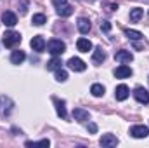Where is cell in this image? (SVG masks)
Instances as JSON below:
<instances>
[{
    "instance_id": "10",
    "label": "cell",
    "mask_w": 149,
    "mask_h": 148,
    "mask_svg": "<svg viewBox=\"0 0 149 148\" xmlns=\"http://www.w3.org/2000/svg\"><path fill=\"white\" fill-rule=\"evenodd\" d=\"M30 45H31V49H33V51H37V52H43L47 44H45V40H43V37H42V35H37V37L31 38Z\"/></svg>"
},
{
    "instance_id": "23",
    "label": "cell",
    "mask_w": 149,
    "mask_h": 148,
    "mask_svg": "<svg viewBox=\"0 0 149 148\" xmlns=\"http://www.w3.org/2000/svg\"><path fill=\"white\" fill-rule=\"evenodd\" d=\"M125 35L130 38V40H135V42L142 38V33H141V32H137V30H130V28L125 30Z\"/></svg>"
},
{
    "instance_id": "25",
    "label": "cell",
    "mask_w": 149,
    "mask_h": 148,
    "mask_svg": "<svg viewBox=\"0 0 149 148\" xmlns=\"http://www.w3.org/2000/svg\"><path fill=\"white\" fill-rule=\"evenodd\" d=\"M50 141L49 140H42V141H26V147H49Z\"/></svg>"
},
{
    "instance_id": "11",
    "label": "cell",
    "mask_w": 149,
    "mask_h": 148,
    "mask_svg": "<svg viewBox=\"0 0 149 148\" xmlns=\"http://www.w3.org/2000/svg\"><path fill=\"white\" fill-rule=\"evenodd\" d=\"M99 143H101V147H104V148H113V147H116L120 141H118V138L113 136V134H104Z\"/></svg>"
},
{
    "instance_id": "14",
    "label": "cell",
    "mask_w": 149,
    "mask_h": 148,
    "mask_svg": "<svg viewBox=\"0 0 149 148\" xmlns=\"http://www.w3.org/2000/svg\"><path fill=\"white\" fill-rule=\"evenodd\" d=\"M54 105H56V111H57V115L63 118V120H66L68 118V111H66V103L63 101V99H57V98H54Z\"/></svg>"
},
{
    "instance_id": "4",
    "label": "cell",
    "mask_w": 149,
    "mask_h": 148,
    "mask_svg": "<svg viewBox=\"0 0 149 148\" xmlns=\"http://www.w3.org/2000/svg\"><path fill=\"white\" fill-rule=\"evenodd\" d=\"M134 98L139 103H142V105H149V92H148V89H144V87H135Z\"/></svg>"
},
{
    "instance_id": "1",
    "label": "cell",
    "mask_w": 149,
    "mask_h": 148,
    "mask_svg": "<svg viewBox=\"0 0 149 148\" xmlns=\"http://www.w3.org/2000/svg\"><path fill=\"white\" fill-rule=\"evenodd\" d=\"M66 51V44L61 38H52L47 42V52H50L52 56H61Z\"/></svg>"
},
{
    "instance_id": "26",
    "label": "cell",
    "mask_w": 149,
    "mask_h": 148,
    "mask_svg": "<svg viewBox=\"0 0 149 148\" xmlns=\"http://www.w3.org/2000/svg\"><path fill=\"white\" fill-rule=\"evenodd\" d=\"M101 30H102L104 33H109V32H111V23H109V21H102V23H101Z\"/></svg>"
},
{
    "instance_id": "3",
    "label": "cell",
    "mask_w": 149,
    "mask_h": 148,
    "mask_svg": "<svg viewBox=\"0 0 149 148\" xmlns=\"http://www.w3.org/2000/svg\"><path fill=\"white\" fill-rule=\"evenodd\" d=\"M21 42V35L17 33V32H5L3 33V37H2V44L5 45V47H9V49H12V47H16L17 44Z\"/></svg>"
},
{
    "instance_id": "20",
    "label": "cell",
    "mask_w": 149,
    "mask_h": 148,
    "mask_svg": "<svg viewBox=\"0 0 149 148\" xmlns=\"http://www.w3.org/2000/svg\"><path fill=\"white\" fill-rule=\"evenodd\" d=\"M61 58H57V56H54L49 63H47V70H52V72H56V70H59L61 68Z\"/></svg>"
},
{
    "instance_id": "2",
    "label": "cell",
    "mask_w": 149,
    "mask_h": 148,
    "mask_svg": "<svg viewBox=\"0 0 149 148\" xmlns=\"http://www.w3.org/2000/svg\"><path fill=\"white\" fill-rule=\"evenodd\" d=\"M52 4H54L57 14H59L61 18H68V16L73 14V7L68 4V0H52Z\"/></svg>"
},
{
    "instance_id": "12",
    "label": "cell",
    "mask_w": 149,
    "mask_h": 148,
    "mask_svg": "<svg viewBox=\"0 0 149 148\" xmlns=\"http://www.w3.org/2000/svg\"><path fill=\"white\" fill-rule=\"evenodd\" d=\"M68 66H70L73 72H85V70H87V65H85L80 58H71V59L68 61Z\"/></svg>"
},
{
    "instance_id": "27",
    "label": "cell",
    "mask_w": 149,
    "mask_h": 148,
    "mask_svg": "<svg viewBox=\"0 0 149 148\" xmlns=\"http://www.w3.org/2000/svg\"><path fill=\"white\" fill-rule=\"evenodd\" d=\"M88 131L90 132H97V125L95 124H88Z\"/></svg>"
},
{
    "instance_id": "7",
    "label": "cell",
    "mask_w": 149,
    "mask_h": 148,
    "mask_svg": "<svg viewBox=\"0 0 149 148\" xmlns=\"http://www.w3.org/2000/svg\"><path fill=\"white\" fill-rule=\"evenodd\" d=\"M76 28H78V32H80L81 35H87V33L90 32V28H92L90 19H88V18H80V19L76 21Z\"/></svg>"
},
{
    "instance_id": "19",
    "label": "cell",
    "mask_w": 149,
    "mask_h": 148,
    "mask_svg": "<svg viewBox=\"0 0 149 148\" xmlns=\"http://www.w3.org/2000/svg\"><path fill=\"white\" fill-rule=\"evenodd\" d=\"M142 16H144V9H141V7H135L130 11V21L132 23H139L142 19Z\"/></svg>"
},
{
    "instance_id": "6",
    "label": "cell",
    "mask_w": 149,
    "mask_h": 148,
    "mask_svg": "<svg viewBox=\"0 0 149 148\" xmlns=\"http://www.w3.org/2000/svg\"><path fill=\"white\" fill-rule=\"evenodd\" d=\"M2 21H3V25H5V26L12 28V26H16V25H17V16H16L14 12H10V11H5V12L2 14Z\"/></svg>"
},
{
    "instance_id": "9",
    "label": "cell",
    "mask_w": 149,
    "mask_h": 148,
    "mask_svg": "<svg viewBox=\"0 0 149 148\" xmlns=\"http://www.w3.org/2000/svg\"><path fill=\"white\" fill-rule=\"evenodd\" d=\"M128 94H130V89H128L125 84H120V85L114 89V98H116L118 101H125V99L128 98Z\"/></svg>"
},
{
    "instance_id": "21",
    "label": "cell",
    "mask_w": 149,
    "mask_h": 148,
    "mask_svg": "<svg viewBox=\"0 0 149 148\" xmlns=\"http://www.w3.org/2000/svg\"><path fill=\"white\" fill-rule=\"evenodd\" d=\"M104 85L102 84H92V87H90V92L95 96V98H101V96H104Z\"/></svg>"
},
{
    "instance_id": "28",
    "label": "cell",
    "mask_w": 149,
    "mask_h": 148,
    "mask_svg": "<svg viewBox=\"0 0 149 148\" xmlns=\"http://www.w3.org/2000/svg\"><path fill=\"white\" fill-rule=\"evenodd\" d=\"M26 7H28V4H26V2H23V4H21V14H24V12H26Z\"/></svg>"
},
{
    "instance_id": "5",
    "label": "cell",
    "mask_w": 149,
    "mask_h": 148,
    "mask_svg": "<svg viewBox=\"0 0 149 148\" xmlns=\"http://www.w3.org/2000/svg\"><path fill=\"white\" fill-rule=\"evenodd\" d=\"M130 134H132L134 138H137V140L146 138L149 134V127L148 125H134V127L130 129Z\"/></svg>"
},
{
    "instance_id": "8",
    "label": "cell",
    "mask_w": 149,
    "mask_h": 148,
    "mask_svg": "<svg viewBox=\"0 0 149 148\" xmlns=\"http://www.w3.org/2000/svg\"><path fill=\"white\" fill-rule=\"evenodd\" d=\"M114 59H116L118 63H121V65H127V63H130V61L134 59V54H132L130 51H118V52L114 54Z\"/></svg>"
},
{
    "instance_id": "29",
    "label": "cell",
    "mask_w": 149,
    "mask_h": 148,
    "mask_svg": "<svg viewBox=\"0 0 149 148\" xmlns=\"http://www.w3.org/2000/svg\"><path fill=\"white\" fill-rule=\"evenodd\" d=\"M114 9H118V4H109L108 5V11H114Z\"/></svg>"
},
{
    "instance_id": "24",
    "label": "cell",
    "mask_w": 149,
    "mask_h": 148,
    "mask_svg": "<svg viewBox=\"0 0 149 148\" xmlns=\"http://www.w3.org/2000/svg\"><path fill=\"white\" fill-rule=\"evenodd\" d=\"M56 80H57V82H66V80H68V72L63 70V68L56 70Z\"/></svg>"
},
{
    "instance_id": "15",
    "label": "cell",
    "mask_w": 149,
    "mask_h": 148,
    "mask_svg": "<svg viewBox=\"0 0 149 148\" xmlns=\"http://www.w3.org/2000/svg\"><path fill=\"white\" fill-rule=\"evenodd\" d=\"M73 118L76 122H87L88 118H90V113L87 110H83V108H74L73 110Z\"/></svg>"
},
{
    "instance_id": "22",
    "label": "cell",
    "mask_w": 149,
    "mask_h": 148,
    "mask_svg": "<svg viewBox=\"0 0 149 148\" xmlns=\"http://www.w3.org/2000/svg\"><path fill=\"white\" fill-rule=\"evenodd\" d=\"M31 23H33L35 26H42V25H45V23H47V18H45V14H33Z\"/></svg>"
},
{
    "instance_id": "18",
    "label": "cell",
    "mask_w": 149,
    "mask_h": 148,
    "mask_svg": "<svg viewBox=\"0 0 149 148\" xmlns=\"http://www.w3.org/2000/svg\"><path fill=\"white\" fill-rule=\"evenodd\" d=\"M104 59H106V52L102 51V47H95V49H94V56H92V61H94L95 65H101Z\"/></svg>"
},
{
    "instance_id": "13",
    "label": "cell",
    "mask_w": 149,
    "mask_h": 148,
    "mask_svg": "<svg viewBox=\"0 0 149 148\" xmlns=\"http://www.w3.org/2000/svg\"><path fill=\"white\" fill-rule=\"evenodd\" d=\"M132 68L130 66H127V65H120L116 70H114V77L116 78H128V77H132Z\"/></svg>"
},
{
    "instance_id": "16",
    "label": "cell",
    "mask_w": 149,
    "mask_h": 148,
    "mask_svg": "<svg viewBox=\"0 0 149 148\" xmlns=\"http://www.w3.org/2000/svg\"><path fill=\"white\" fill-rule=\"evenodd\" d=\"M76 47H78V51L80 52H88V51H92V42L88 40V38H78L76 40Z\"/></svg>"
},
{
    "instance_id": "17",
    "label": "cell",
    "mask_w": 149,
    "mask_h": 148,
    "mask_svg": "<svg viewBox=\"0 0 149 148\" xmlns=\"http://www.w3.org/2000/svg\"><path fill=\"white\" fill-rule=\"evenodd\" d=\"M24 59H26L24 51H14V52L10 54V63H12V65H21Z\"/></svg>"
}]
</instances>
